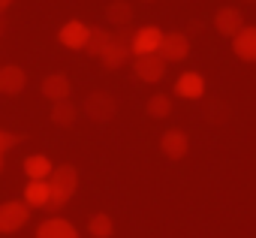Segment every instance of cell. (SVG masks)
Returning <instances> with one entry per match:
<instances>
[{
    "label": "cell",
    "instance_id": "1",
    "mask_svg": "<svg viewBox=\"0 0 256 238\" xmlns=\"http://www.w3.org/2000/svg\"><path fill=\"white\" fill-rule=\"evenodd\" d=\"M48 187H52V202L48 211H60L78 190V169L72 163H60L54 166V172L48 175Z\"/></svg>",
    "mask_w": 256,
    "mask_h": 238
},
{
    "label": "cell",
    "instance_id": "2",
    "mask_svg": "<svg viewBox=\"0 0 256 238\" xmlns=\"http://www.w3.org/2000/svg\"><path fill=\"white\" fill-rule=\"evenodd\" d=\"M130 40H133V30H130V28H118V30L112 34L106 52L100 54V64H102L108 72H112V70H120V66H126V64L133 60V46H130Z\"/></svg>",
    "mask_w": 256,
    "mask_h": 238
},
{
    "label": "cell",
    "instance_id": "3",
    "mask_svg": "<svg viewBox=\"0 0 256 238\" xmlns=\"http://www.w3.org/2000/svg\"><path fill=\"white\" fill-rule=\"evenodd\" d=\"M30 223V205L24 199L0 202V235H12Z\"/></svg>",
    "mask_w": 256,
    "mask_h": 238
},
{
    "label": "cell",
    "instance_id": "4",
    "mask_svg": "<svg viewBox=\"0 0 256 238\" xmlns=\"http://www.w3.org/2000/svg\"><path fill=\"white\" fill-rule=\"evenodd\" d=\"M82 112L88 114V121H94V124H106V121H112V118L118 114V100H114L108 90H90V94L84 96Z\"/></svg>",
    "mask_w": 256,
    "mask_h": 238
},
{
    "label": "cell",
    "instance_id": "5",
    "mask_svg": "<svg viewBox=\"0 0 256 238\" xmlns=\"http://www.w3.org/2000/svg\"><path fill=\"white\" fill-rule=\"evenodd\" d=\"M166 66L169 64L160 58V52H154V54H133V72L145 84H157L166 76Z\"/></svg>",
    "mask_w": 256,
    "mask_h": 238
},
{
    "label": "cell",
    "instance_id": "6",
    "mask_svg": "<svg viewBox=\"0 0 256 238\" xmlns=\"http://www.w3.org/2000/svg\"><path fill=\"white\" fill-rule=\"evenodd\" d=\"M190 54V36L181 34V30H169L163 34V42H160V58L166 64H178Z\"/></svg>",
    "mask_w": 256,
    "mask_h": 238
},
{
    "label": "cell",
    "instance_id": "7",
    "mask_svg": "<svg viewBox=\"0 0 256 238\" xmlns=\"http://www.w3.org/2000/svg\"><path fill=\"white\" fill-rule=\"evenodd\" d=\"M160 42H163V30L157 24H145V28H136L133 30V54H154L160 52Z\"/></svg>",
    "mask_w": 256,
    "mask_h": 238
},
{
    "label": "cell",
    "instance_id": "8",
    "mask_svg": "<svg viewBox=\"0 0 256 238\" xmlns=\"http://www.w3.org/2000/svg\"><path fill=\"white\" fill-rule=\"evenodd\" d=\"M241 28H244V12H241L238 6H220V10L214 12V30H217L220 36L232 40Z\"/></svg>",
    "mask_w": 256,
    "mask_h": 238
},
{
    "label": "cell",
    "instance_id": "9",
    "mask_svg": "<svg viewBox=\"0 0 256 238\" xmlns=\"http://www.w3.org/2000/svg\"><path fill=\"white\" fill-rule=\"evenodd\" d=\"M88 34H90V28H88L84 22L72 18V22L60 24V30H58V40H60V46H64V48L84 52V46H88Z\"/></svg>",
    "mask_w": 256,
    "mask_h": 238
},
{
    "label": "cell",
    "instance_id": "10",
    "mask_svg": "<svg viewBox=\"0 0 256 238\" xmlns=\"http://www.w3.org/2000/svg\"><path fill=\"white\" fill-rule=\"evenodd\" d=\"M160 151H163L169 160H184L187 151H190V136H187L184 130L172 127V130H166V133L160 136Z\"/></svg>",
    "mask_w": 256,
    "mask_h": 238
},
{
    "label": "cell",
    "instance_id": "11",
    "mask_svg": "<svg viewBox=\"0 0 256 238\" xmlns=\"http://www.w3.org/2000/svg\"><path fill=\"white\" fill-rule=\"evenodd\" d=\"M232 52L238 60L244 64H256V28L244 24L235 36H232Z\"/></svg>",
    "mask_w": 256,
    "mask_h": 238
},
{
    "label": "cell",
    "instance_id": "12",
    "mask_svg": "<svg viewBox=\"0 0 256 238\" xmlns=\"http://www.w3.org/2000/svg\"><path fill=\"white\" fill-rule=\"evenodd\" d=\"M40 90H42L46 100L60 102V100H70V94H72V82H70V76H64V72H52V76L42 78Z\"/></svg>",
    "mask_w": 256,
    "mask_h": 238
},
{
    "label": "cell",
    "instance_id": "13",
    "mask_svg": "<svg viewBox=\"0 0 256 238\" xmlns=\"http://www.w3.org/2000/svg\"><path fill=\"white\" fill-rule=\"evenodd\" d=\"M175 96H181V100H202L205 96L202 72H181L175 78Z\"/></svg>",
    "mask_w": 256,
    "mask_h": 238
},
{
    "label": "cell",
    "instance_id": "14",
    "mask_svg": "<svg viewBox=\"0 0 256 238\" xmlns=\"http://www.w3.org/2000/svg\"><path fill=\"white\" fill-rule=\"evenodd\" d=\"M28 88V72L16 64L10 66H0V94H6V96H16Z\"/></svg>",
    "mask_w": 256,
    "mask_h": 238
},
{
    "label": "cell",
    "instance_id": "15",
    "mask_svg": "<svg viewBox=\"0 0 256 238\" xmlns=\"http://www.w3.org/2000/svg\"><path fill=\"white\" fill-rule=\"evenodd\" d=\"M36 238H78V229L66 217H48L36 226Z\"/></svg>",
    "mask_w": 256,
    "mask_h": 238
},
{
    "label": "cell",
    "instance_id": "16",
    "mask_svg": "<svg viewBox=\"0 0 256 238\" xmlns=\"http://www.w3.org/2000/svg\"><path fill=\"white\" fill-rule=\"evenodd\" d=\"M54 172V163L46 154H30L24 157V175L28 181H48V175Z\"/></svg>",
    "mask_w": 256,
    "mask_h": 238
},
{
    "label": "cell",
    "instance_id": "17",
    "mask_svg": "<svg viewBox=\"0 0 256 238\" xmlns=\"http://www.w3.org/2000/svg\"><path fill=\"white\" fill-rule=\"evenodd\" d=\"M24 202L30 205V211L34 208H48V202H52L48 181H28L24 184Z\"/></svg>",
    "mask_w": 256,
    "mask_h": 238
},
{
    "label": "cell",
    "instance_id": "18",
    "mask_svg": "<svg viewBox=\"0 0 256 238\" xmlns=\"http://www.w3.org/2000/svg\"><path fill=\"white\" fill-rule=\"evenodd\" d=\"M106 22L112 28H130L133 22V6L126 4V0H112V4L106 6Z\"/></svg>",
    "mask_w": 256,
    "mask_h": 238
},
{
    "label": "cell",
    "instance_id": "19",
    "mask_svg": "<svg viewBox=\"0 0 256 238\" xmlns=\"http://www.w3.org/2000/svg\"><path fill=\"white\" fill-rule=\"evenodd\" d=\"M76 118H78L76 102H70V100L52 102V124H54V127H72V124H76Z\"/></svg>",
    "mask_w": 256,
    "mask_h": 238
},
{
    "label": "cell",
    "instance_id": "20",
    "mask_svg": "<svg viewBox=\"0 0 256 238\" xmlns=\"http://www.w3.org/2000/svg\"><path fill=\"white\" fill-rule=\"evenodd\" d=\"M88 235H90V238H112V235H114V220H112V214L96 211V214L88 220Z\"/></svg>",
    "mask_w": 256,
    "mask_h": 238
},
{
    "label": "cell",
    "instance_id": "21",
    "mask_svg": "<svg viewBox=\"0 0 256 238\" xmlns=\"http://www.w3.org/2000/svg\"><path fill=\"white\" fill-rule=\"evenodd\" d=\"M108 40H112V30H106V28H90V34H88V46H84V52H88L90 58H100V54L106 52V46H108Z\"/></svg>",
    "mask_w": 256,
    "mask_h": 238
},
{
    "label": "cell",
    "instance_id": "22",
    "mask_svg": "<svg viewBox=\"0 0 256 238\" xmlns=\"http://www.w3.org/2000/svg\"><path fill=\"white\" fill-rule=\"evenodd\" d=\"M148 114L151 118H169L172 114V96L169 94H154L148 100Z\"/></svg>",
    "mask_w": 256,
    "mask_h": 238
},
{
    "label": "cell",
    "instance_id": "23",
    "mask_svg": "<svg viewBox=\"0 0 256 238\" xmlns=\"http://www.w3.org/2000/svg\"><path fill=\"white\" fill-rule=\"evenodd\" d=\"M205 118H208V121H214V124H220L223 118H226V106L220 100H208L205 102Z\"/></svg>",
    "mask_w": 256,
    "mask_h": 238
},
{
    "label": "cell",
    "instance_id": "24",
    "mask_svg": "<svg viewBox=\"0 0 256 238\" xmlns=\"http://www.w3.org/2000/svg\"><path fill=\"white\" fill-rule=\"evenodd\" d=\"M22 142V136L18 133H10V130H0V157H4L10 148H16Z\"/></svg>",
    "mask_w": 256,
    "mask_h": 238
},
{
    "label": "cell",
    "instance_id": "25",
    "mask_svg": "<svg viewBox=\"0 0 256 238\" xmlns=\"http://www.w3.org/2000/svg\"><path fill=\"white\" fill-rule=\"evenodd\" d=\"M12 4H16V0H0V12H6V10H10Z\"/></svg>",
    "mask_w": 256,
    "mask_h": 238
},
{
    "label": "cell",
    "instance_id": "26",
    "mask_svg": "<svg viewBox=\"0 0 256 238\" xmlns=\"http://www.w3.org/2000/svg\"><path fill=\"white\" fill-rule=\"evenodd\" d=\"M6 30V18H4V12H0V34Z\"/></svg>",
    "mask_w": 256,
    "mask_h": 238
},
{
    "label": "cell",
    "instance_id": "27",
    "mask_svg": "<svg viewBox=\"0 0 256 238\" xmlns=\"http://www.w3.org/2000/svg\"><path fill=\"white\" fill-rule=\"evenodd\" d=\"M244 4H256V0H244Z\"/></svg>",
    "mask_w": 256,
    "mask_h": 238
},
{
    "label": "cell",
    "instance_id": "28",
    "mask_svg": "<svg viewBox=\"0 0 256 238\" xmlns=\"http://www.w3.org/2000/svg\"><path fill=\"white\" fill-rule=\"evenodd\" d=\"M0 169H4V157H0Z\"/></svg>",
    "mask_w": 256,
    "mask_h": 238
},
{
    "label": "cell",
    "instance_id": "29",
    "mask_svg": "<svg viewBox=\"0 0 256 238\" xmlns=\"http://www.w3.org/2000/svg\"><path fill=\"white\" fill-rule=\"evenodd\" d=\"M145 4H154V0H145Z\"/></svg>",
    "mask_w": 256,
    "mask_h": 238
}]
</instances>
